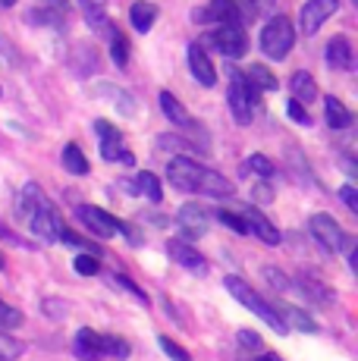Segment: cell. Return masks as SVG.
Returning <instances> with one entry per match:
<instances>
[{"instance_id":"obj_52","label":"cell","mask_w":358,"mask_h":361,"mask_svg":"<svg viewBox=\"0 0 358 361\" xmlns=\"http://www.w3.org/2000/svg\"><path fill=\"white\" fill-rule=\"evenodd\" d=\"M0 94H4V92H0Z\"/></svg>"},{"instance_id":"obj_26","label":"cell","mask_w":358,"mask_h":361,"mask_svg":"<svg viewBox=\"0 0 358 361\" xmlns=\"http://www.w3.org/2000/svg\"><path fill=\"white\" fill-rule=\"evenodd\" d=\"M104 35H110V41H107V47H110V60H113V63L120 66V69H126V63H129V41L123 38V32L116 29V25H110Z\"/></svg>"},{"instance_id":"obj_4","label":"cell","mask_w":358,"mask_h":361,"mask_svg":"<svg viewBox=\"0 0 358 361\" xmlns=\"http://www.w3.org/2000/svg\"><path fill=\"white\" fill-rule=\"evenodd\" d=\"M254 98H258V94L249 88L242 69L230 66V92H226V104H230V114L239 126H249L254 120Z\"/></svg>"},{"instance_id":"obj_43","label":"cell","mask_w":358,"mask_h":361,"mask_svg":"<svg viewBox=\"0 0 358 361\" xmlns=\"http://www.w3.org/2000/svg\"><path fill=\"white\" fill-rule=\"evenodd\" d=\"M116 283H120V286H123V289H126V293H132V295H135V298H139V302H142V305H148V295H144V293H142V289H139V286H135V283H132V280H129V276H116Z\"/></svg>"},{"instance_id":"obj_13","label":"cell","mask_w":358,"mask_h":361,"mask_svg":"<svg viewBox=\"0 0 358 361\" xmlns=\"http://www.w3.org/2000/svg\"><path fill=\"white\" fill-rule=\"evenodd\" d=\"M167 252H170V258H173L179 267H185L189 274H195V276H208V258H204L202 252H198L195 245H189V242H183V239H173L167 245Z\"/></svg>"},{"instance_id":"obj_3","label":"cell","mask_w":358,"mask_h":361,"mask_svg":"<svg viewBox=\"0 0 358 361\" xmlns=\"http://www.w3.org/2000/svg\"><path fill=\"white\" fill-rule=\"evenodd\" d=\"M198 44L204 47V51H220L226 60H242L245 54H249V35H245L242 25H220L217 32L204 35Z\"/></svg>"},{"instance_id":"obj_17","label":"cell","mask_w":358,"mask_h":361,"mask_svg":"<svg viewBox=\"0 0 358 361\" xmlns=\"http://www.w3.org/2000/svg\"><path fill=\"white\" fill-rule=\"evenodd\" d=\"M73 352H75V358H82V361H101L104 358V336L94 333L92 327H82L75 333Z\"/></svg>"},{"instance_id":"obj_40","label":"cell","mask_w":358,"mask_h":361,"mask_svg":"<svg viewBox=\"0 0 358 361\" xmlns=\"http://www.w3.org/2000/svg\"><path fill=\"white\" fill-rule=\"evenodd\" d=\"M286 114H289V120H292V123H299V126H311V116H308V110L302 107L299 101H292V98H289V101H286Z\"/></svg>"},{"instance_id":"obj_31","label":"cell","mask_w":358,"mask_h":361,"mask_svg":"<svg viewBox=\"0 0 358 361\" xmlns=\"http://www.w3.org/2000/svg\"><path fill=\"white\" fill-rule=\"evenodd\" d=\"M299 289H302V295H311V298H318V302H323V305L333 298V293H330L321 280H314V276H299Z\"/></svg>"},{"instance_id":"obj_18","label":"cell","mask_w":358,"mask_h":361,"mask_svg":"<svg viewBox=\"0 0 358 361\" xmlns=\"http://www.w3.org/2000/svg\"><path fill=\"white\" fill-rule=\"evenodd\" d=\"M289 92H292V101H299L302 107H305V104H311L318 98V82H314V75H308L305 69H299V73H292V79H289Z\"/></svg>"},{"instance_id":"obj_44","label":"cell","mask_w":358,"mask_h":361,"mask_svg":"<svg viewBox=\"0 0 358 361\" xmlns=\"http://www.w3.org/2000/svg\"><path fill=\"white\" fill-rule=\"evenodd\" d=\"M120 233L126 235L132 245H144V239H142V233H139V226H132V224H120Z\"/></svg>"},{"instance_id":"obj_45","label":"cell","mask_w":358,"mask_h":361,"mask_svg":"<svg viewBox=\"0 0 358 361\" xmlns=\"http://www.w3.org/2000/svg\"><path fill=\"white\" fill-rule=\"evenodd\" d=\"M252 198L254 201H264V204H267V201H273V189L267 183H258V185H254V192H252Z\"/></svg>"},{"instance_id":"obj_28","label":"cell","mask_w":358,"mask_h":361,"mask_svg":"<svg viewBox=\"0 0 358 361\" xmlns=\"http://www.w3.org/2000/svg\"><path fill=\"white\" fill-rule=\"evenodd\" d=\"M161 110H163V116H167L170 123H176V126H192V120H189V114H185V107L179 104L170 92H161Z\"/></svg>"},{"instance_id":"obj_49","label":"cell","mask_w":358,"mask_h":361,"mask_svg":"<svg viewBox=\"0 0 358 361\" xmlns=\"http://www.w3.org/2000/svg\"><path fill=\"white\" fill-rule=\"evenodd\" d=\"M0 6H4V10H10V6H16V0H0Z\"/></svg>"},{"instance_id":"obj_1","label":"cell","mask_w":358,"mask_h":361,"mask_svg":"<svg viewBox=\"0 0 358 361\" xmlns=\"http://www.w3.org/2000/svg\"><path fill=\"white\" fill-rule=\"evenodd\" d=\"M223 286H226V293H230L233 298H236L239 305H245V308L252 311V314H258L261 321L267 324V327H271L273 333H280V336H283L286 333V324H283V317H280V311H273L271 305L264 302V298H261L258 293H254V289L249 286V283L242 280V276H236V274H230V276H223Z\"/></svg>"},{"instance_id":"obj_42","label":"cell","mask_w":358,"mask_h":361,"mask_svg":"<svg viewBox=\"0 0 358 361\" xmlns=\"http://www.w3.org/2000/svg\"><path fill=\"white\" fill-rule=\"evenodd\" d=\"M340 198H342V204H346L349 211L358 214V192H355V185H342V189H340Z\"/></svg>"},{"instance_id":"obj_46","label":"cell","mask_w":358,"mask_h":361,"mask_svg":"<svg viewBox=\"0 0 358 361\" xmlns=\"http://www.w3.org/2000/svg\"><path fill=\"white\" fill-rule=\"evenodd\" d=\"M0 235H4V239H6V242H13V245H23V248H25V245H29V242H23V239H19V235H16V233H13V230H6V226H4V224H0Z\"/></svg>"},{"instance_id":"obj_29","label":"cell","mask_w":358,"mask_h":361,"mask_svg":"<svg viewBox=\"0 0 358 361\" xmlns=\"http://www.w3.org/2000/svg\"><path fill=\"white\" fill-rule=\"evenodd\" d=\"M283 324H286V330L292 327V330H299V333H314L318 330V324L311 321V317L305 314L302 308H292V305H283Z\"/></svg>"},{"instance_id":"obj_38","label":"cell","mask_w":358,"mask_h":361,"mask_svg":"<svg viewBox=\"0 0 358 361\" xmlns=\"http://www.w3.org/2000/svg\"><path fill=\"white\" fill-rule=\"evenodd\" d=\"M214 217H217L220 224L226 226V230H233V233H249V230H245V220H242V214H233V211H217Z\"/></svg>"},{"instance_id":"obj_15","label":"cell","mask_w":358,"mask_h":361,"mask_svg":"<svg viewBox=\"0 0 358 361\" xmlns=\"http://www.w3.org/2000/svg\"><path fill=\"white\" fill-rule=\"evenodd\" d=\"M242 220H245V230L258 235V242H264V245H280V242H283V235L271 224V217H264L258 207H245Z\"/></svg>"},{"instance_id":"obj_8","label":"cell","mask_w":358,"mask_h":361,"mask_svg":"<svg viewBox=\"0 0 358 361\" xmlns=\"http://www.w3.org/2000/svg\"><path fill=\"white\" fill-rule=\"evenodd\" d=\"M308 233H311V239L318 242L321 248H327V252H342L346 233L340 230V224H336L330 214H314V217L308 220Z\"/></svg>"},{"instance_id":"obj_35","label":"cell","mask_w":358,"mask_h":361,"mask_svg":"<svg viewBox=\"0 0 358 361\" xmlns=\"http://www.w3.org/2000/svg\"><path fill=\"white\" fill-rule=\"evenodd\" d=\"M23 355V343L13 336H6V333H0V361H13Z\"/></svg>"},{"instance_id":"obj_6","label":"cell","mask_w":358,"mask_h":361,"mask_svg":"<svg viewBox=\"0 0 358 361\" xmlns=\"http://www.w3.org/2000/svg\"><path fill=\"white\" fill-rule=\"evenodd\" d=\"M204 170H208V166H202L198 161H192V157L176 154L167 166V179H170V185L179 189V192H198Z\"/></svg>"},{"instance_id":"obj_36","label":"cell","mask_w":358,"mask_h":361,"mask_svg":"<svg viewBox=\"0 0 358 361\" xmlns=\"http://www.w3.org/2000/svg\"><path fill=\"white\" fill-rule=\"evenodd\" d=\"M73 267H75V274H82V276H98L101 274V261L94 258V255H79Z\"/></svg>"},{"instance_id":"obj_9","label":"cell","mask_w":358,"mask_h":361,"mask_svg":"<svg viewBox=\"0 0 358 361\" xmlns=\"http://www.w3.org/2000/svg\"><path fill=\"white\" fill-rule=\"evenodd\" d=\"M336 10H340V0H308V4H302V13H299L302 32H305V35H318L321 25L327 23Z\"/></svg>"},{"instance_id":"obj_47","label":"cell","mask_w":358,"mask_h":361,"mask_svg":"<svg viewBox=\"0 0 358 361\" xmlns=\"http://www.w3.org/2000/svg\"><path fill=\"white\" fill-rule=\"evenodd\" d=\"M342 170H346L349 176H355V161L352 157H342Z\"/></svg>"},{"instance_id":"obj_5","label":"cell","mask_w":358,"mask_h":361,"mask_svg":"<svg viewBox=\"0 0 358 361\" xmlns=\"http://www.w3.org/2000/svg\"><path fill=\"white\" fill-rule=\"evenodd\" d=\"M94 132H98V148H101V157H104L107 164H126V166H135V154L126 148V138H123V132L113 126V123L107 120H98L94 123Z\"/></svg>"},{"instance_id":"obj_14","label":"cell","mask_w":358,"mask_h":361,"mask_svg":"<svg viewBox=\"0 0 358 361\" xmlns=\"http://www.w3.org/2000/svg\"><path fill=\"white\" fill-rule=\"evenodd\" d=\"M189 73L195 75L198 85L214 88V82H217V69H214V63H211L208 51H204V47L198 44V41H192V44H189Z\"/></svg>"},{"instance_id":"obj_12","label":"cell","mask_w":358,"mask_h":361,"mask_svg":"<svg viewBox=\"0 0 358 361\" xmlns=\"http://www.w3.org/2000/svg\"><path fill=\"white\" fill-rule=\"evenodd\" d=\"M195 19L198 23L208 19V23H217V25H242L245 23V16H242L236 0H211L204 10L195 13Z\"/></svg>"},{"instance_id":"obj_39","label":"cell","mask_w":358,"mask_h":361,"mask_svg":"<svg viewBox=\"0 0 358 361\" xmlns=\"http://www.w3.org/2000/svg\"><path fill=\"white\" fill-rule=\"evenodd\" d=\"M157 343H161V349L167 352V355L173 358V361H192V355H189V352H185L183 345H176V343H173V339H170V336H157Z\"/></svg>"},{"instance_id":"obj_37","label":"cell","mask_w":358,"mask_h":361,"mask_svg":"<svg viewBox=\"0 0 358 361\" xmlns=\"http://www.w3.org/2000/svg\"><path fill=\"white\" fill-rule=\"evenodd\" d=\"M23 311L19 308H10V305H4V308H0V327L4 330H16V327H23Z\"/></svg>"},{"instance_id":"obj_51","label":"cell","mask_w":358,"mask_h":361,"mask_svg":"<svg viewBox=\"0 0 358 361\" xmlns=\"http://www.w3.org/2000/svg\"><path fill=\"white\" fill-rule=\"evenodd\" d=\"M0 308H4V298H0Z\"/></svg>"},{"instance_id":"obj_23","label":"cell","mask_w":358,"mask_h":361,"mask_svg":"<svg viewBox=\"0 0 358 361\" xmlns=\"http://www.w3.org/2000/svg\"><path fill=\"white\" fill-rule=\"evenodd\" d=\"M129 23H132V29L139 35H148L151 25L157 23V6L148 4V0H139V4H132V10H129Z\"/></svg>"},{"instance_id":"obj_34","label":"cell","mask_w":358,"mask_h":361,"mask_svg":"<svg viewBox=\"0 0 358 361\" xmlns=\"http://www.w3.org/2000/svg\"><path fill=\"white\" fill-rule=\"evenodd\" d=\"M154 142H157V148H163V151H179V154H185V151H192V145L185 142V138L170 135V132H163V135H157Z\"/></svg>"},{"instance_id":"obj_32","label":"cell","mask_w":358,"mask_h":361,"mask_svg":"<svg viewBox=\"0 0 358 361\" xmlns=\"http://www.w3.org/2000/svg\"><path fill=\"white\" fill-rule=\"evenodd\" d=\"M129 352H132V345L126 343L123 336H113V333H107L104 336V355H113V358H129Z\"/></svg>"},{"instance_id":"obj_25","label":"cell","mask_w":358,"mask_h":361,"mask_svg":"<svg viewBox=\"0 0 358 361\" xmlns=\"http://www.w3.org/2000/svg\"><path fill=\"white\" fill-rule=\"evenodd\" d=\"M60 164H63V170L66 173H73V176H85L92 166H88V157H85V151L79 148V145H66L63 148V154H60Z\"/></svg>"},{"instance_id":"obj_30","label":"cell","mask_w":358,"mask_h":361,"mask_svg":"<svg viewBox=\"0 0 358 361\" xmlns=\"http://www.w3.org/2000/svg\"><path fill=\"white\" fill-rule=\"evenodd\" d=\"M242 173H249V176H258V179H271L273 173H277V166H273L271 157H264V154H252L249 161H245Z\"/></svg>"},{"instance_id":"obj_27","label":"cell","mask_w":358,"mask_h":361,"mask_svg":"<svg viewBox=\"0 0 358 361\" xmlns=\"http://www.w3.org/2000/svg\"><path fill=\"white\" fill-rule=\"evenodd\" d=\"M132 183H135V192H139V195H144L148 201H154V204H157V201L163 198V185H161V179H157L154 173L142 170L139 176L132 179Z\"/></svg>"},{"instance_id":"obj_7","label":"cell","mask_w":358,"mask_h":361,"mask_svg":"<svg viewBox=\"0 0 358 361\" xmlns=\"http://www.w3.org/2000/svg\"><path fill=\"white\" fill-rule=\"evenodd\" d=\"M208 220H211L208 207L198 204V201H189V204H183V207H179V214H176L179 233H183V239L189 242V245L208 233Z\"/></svg>"},{"instance_id":"obj_33","label":"cell","mask_w":358,"mask_h":361,"mask_svg":"<svg viewBox=\"0 0 358 361\" xmlns=\"http://www.w3.org/2000/svg\"><path fill=\"white\" fill-rule=\"evenodd\" d=\"M264 276H267V283H271L277 293H292V289H295V283L289 280V276L280 274V267H273V264H271V267H264Z\"/></svg>"},{"instance_id":"obj_21","label":"cell","mask_w":358,"mask_h":361,"mask_svg":"<svg viewBox=\"0 0 358 361\" xmlns=\"http://www.w3.org/2000/svg\"><path fill=\"white\" fill-rule=\"evenodd\" d=\"M44 201H47V198H44V192H41L35 183L23 185V192H19V195H16V214H19V217H23V220H29L32 214H35L38 207L44 204Z\"/></svg>"},{"instance_id":"obj_19","label":"cell","mask_w":358,"mask_h":361,"mask_svg":"<svg viewBox=\"0 0 358 361\" xmlns=\"http://www.w3.org/2000/svg\"><path fill=\"white\" fill-rule=\"evenodd\" d=\"M233 183L226 176H220L214 170H204L202 185H198V195H208V198H230L233 195Z\"/></svg>"},{"instance_id":"obj_10","label":"cell","mask_w":358,"mask_h":361,"mask_svg":"<svg viewBox=\"0 0 358 361\" xmlns=\"http://www.w3.org/2000/svg\"><path fill=\"white\" fill-rule=\"evenodd\" d=\"M75 217L82 220V224L88 226L94 235H101V239H113L116 233H120V220L113 217V214H107L104 207H94V204H82L79 211H75Z\"/></svg>"},{"instance_id":"obj_48","label":"cell","mask_w":358,"mask_h":361,"mask_svg":"<svg viewBox=\"0 0 358 361\" xmlns=\"http://www.w3.org/2000/svg\"><path fill=\"white\" fill-rule=\"evenodd\" d=\"M258 361H283V358H280L277 352H261V355H258Z\"/></svg>"},{"instance_id":"obj_16","label":"cell","mask_w":358,"mask_h":361,"mask_svg":"<svg viewBox=\"0 0 358 361\" xmlns=\"http://www.w3.org/2000/svg\"><path fill=\"white\" fill-rule=\"evenodd\" d=\"M323 60H327L330 69H352L355 66V51H352V41L346 35H336V38L327 41V51H323Z\"/></svg>"},{"instance_id":"obj_41","label":"cell","mask_w":358,"mask_h":361,"mask_svg":"<svg viewBox=\"0 0 358 361\" xmlns=\"http://www.w3.org/2000/svg\"><path fill=\"white\" fill-rule=\"evenodd\" d=\"M236 339L242 343V349H249V352H261V345H264V339H261L254 330H239Z\"/></svg>"},{"instance_id":"obj_24","label":"cell","mask_w":358,"mask_h":361,"mask_svg":"<svg viewBox=\"0 0 358 361\" xmlns=\"http://www.w3.org/2000/svg\"><path fill=\"white\" fill-rule=\"evenodd\" d=\"M323 114H327V123L333 129H349L352 126V110H349L340 98H333V94L323 98Z\"/></svg>"},{"instance_id":"obj_50","label":"cell","mask_w":358,"mask_h":361,"mask_svg":"<svg viewBox=\"0 0 358 361\" xmlns=\"http://www.w3.org/2000/svg\"><path fill=\"white\" fill-rule=\"evenodd\" d=\"M4 264H6V261H4V252H0V270H6V267H4Z\"/></svg>"},{"instance_id":"obj_2","label":"cell","mask_w":358,"mask_h":361,"mask_svg":"<svg viewBox=\"0 0 358 361\" xmlns=\"http://www.w3.org/2000/svg\"><path fill=\"white\" fill-rule=\"evenodd\" d=\"M258 44H261V51H264V57H271V60H286L289 51H292V44H295V29H292V23H289L286 16H271V19H267V25L261 29Z\"/></svg>"},{"instance_id":"obj_11","label":"cell","mask_w":358,"mask_h":361,"mask_svg":"<svg viewBox=\"0 0 358 361\" xmlns=\"http://www.w3.org/2000/svg\"><path fill=\"white\" fill-rule=\"evenodd\" d=\"M25 224L32 226V233H35V235H41V239H51V242H60V233L66 230L63 220H60V214H57V207H54L51 201H44V204H41L38 211L25 220Z\"/></svg>"},{"instance_id":"obj_22","label":"cell","mask_w":358,"mask_h":361,"mask_svg":"<svg viewBox=\"0 0 358 361\" xmlns=\"http://www.w3.org/2000/svg\"><path fill=\"white\" fill-rule=\"evenodd\" d=\"M242 75H245V82H249V88H252L254 94H258V92H277V88H280L277 75H273L267 66H258V63H254V66L245 69Z\"/></svg>"},{"instance_id":"obj_20","label":"cell","mask_w":358,"mask_h":361,"mask_svg":"<svg viewBox=\"0 0 358 361\" xmlns=\"http://www.w3.org/2000/svg\"><path fill=\"white\" fill-rule=\"evenodd\" d=\"M79 6H82V16H85V23L92 25L94 32H107L110 25V19H107V0H79Z\"/></svg>"}]
</instances>
